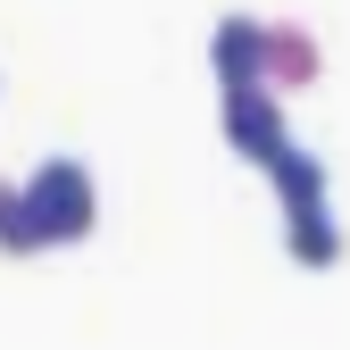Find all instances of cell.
Wrapping results in <instances>:
<instances>
[{"label":"cell","mask_w":350,"mask_h":350,"mask_svg":"<svg viewBox=\"0 0 350 350\" xmlns=\"http://www.w3.org/2000/svg\"><path fill=\"white\" fill-rule=\"evenodd\" d=\"M25 217H33V242L42 250H67L100 226V192L92 175H83V159H42L25 175Z\"/></svg>","instance_id":"1"},{"label":"cell","mask_w":350,"mask_h":350,"mask_svg":"<svg viewBox=\"0 0 350 350\" xmlns=\"http://www.w3.org/2000/svg\"><path fill=\"white\" fill-rule=\"evenodd\" d=\"M226 142L250 159V167H267V150L284 142V92L275 83H226Z\"/></svg>","instance_id":"2"},{"label":"cell","mask_w":350,"mask_h":350,"mask_svg":"<svg viewBox=\"0 0 350 350\" xmlns=\"http://www.w3.org/2000/svg\"><path fill=\"white\" fill-rule=\"evenodd\" d=\"M208 59H217V92L226 83H267V25L258 17H226L208 42Z\"/></svg>","instance_id":"3"},{"label":"cell","mask_w":350,"mask_h":350,"mask_svg":"<svg viewBox=\"0 0 350 350\" xmlns=\"http://www.w3.org/2000/svg\"><path fill=\"white\" fill-rule=\"evenodd\" d=\"M284 250L300 258V267H334V258H342L334 208H325V200H292V208H284Z\"/></svg>","instance_id":"4"},{"label":"cell","mask_w":350,"mask_h":350,"mask_svg":"<svg viewBox=\"0 0 350 350\" xmlns=\"http://www.w3.org/2000/svg\"><path fill=\"white\" fill-rule=\"evenodd\" d=\"M267 83H275V92L317 83V42L300 33V25H267Z\"/></svg>","instance_id":"5"},{"label":"cell","mask_w":350,"mask_h":350,"mask_svg":"<svg viewBox=\"0 0 350 350\" xmlns=\"http://www.w3.org/2000/svg\"><path fill=\"white\" fill-rule=\"evenodd\" d=\"M267 175H275V192H284V208H292V200H325V167H317L309 150H300L292 134H284V142L267 150Z\"/></svg>","instance_id":"6"},{"label":"cell","mask_w":350,"mask_h":350,"mask_svg":"<svg viewBox=\"0 0 350 350\" xmlns=\"http://www.w3.org/2000/svg\"><path fill=\"white\" fill-rule=\"evenodd\" d=\"M0 250H17V258L42 250L33 242V217H25V184H0Z\"/></svg>","instance_id":"7"}]
</instances>
